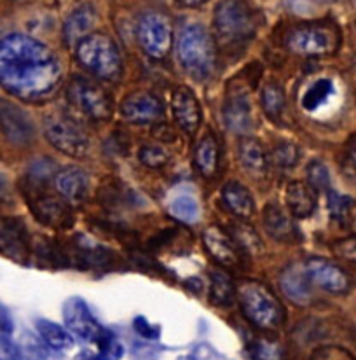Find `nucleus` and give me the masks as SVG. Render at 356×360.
Returning <instances> with one entry per match:
<instances>
[{
	"mask_svg": "<svg viewBox=\"0 0 356 360\" xmlns=\"http://www.w3.org/2000/svg\"><path fill=\"white\" fill-rule=\"evenodd\" d=\"M355 207V201L350 196L329 191V210L330 217L337 222H348L351 217V210Z\"/></svg>",
	"mask_w": 356,
	"mask_h": 360,
	"instance_id": "obj_32",
	"label": "nucleus"
},
{
	"mask_svg": "<svg viewBox=\"0 0 356 360\" xmlns=\"http://www.w3.org/2000/svg\"><path fill=\"white\" fill-rule=\"evenodd\" d=\"M96 9L91 4H81V6L75 7L68 18L65 20L63 27V39L70 48L77 46L79 42L84 37H88L91 34V30L95 28L96 23Z\"/></svg>",
	"mask_w": 356,
	"mask_h": 360,
	"instance_id": "obj_20",
	"label": "nucleus"
},
{
	"mask_svg": "<svg viewBox=\"0 0 356 360\" xmlns=\"http://www.w3.org/2000/svg\"><path fill=\"white\" fill-rule=\"evenodd\" d=\"M305 175H308V184L316 193L330 189V172L322 160H312L305 168Z\"/></svg>",
	"mask_w": 356,
	"mask_h": 360,
	"instance_id": "obj_33",
	"label": "nucleus"
},
{
	"mask_svg": "<svg viewBox=\"0 0 356 360\" xmlns=\"http://www.w3.org/2000/svg\"><path fill=\"white\" fill-rule=\"evenodd\" d=\"M236 300L244 316L258 329H276L285 320L282 302L264 283L255 280H241L236 285Z\"/></svg>",
	"mask_w": 356,
	"mask_h": 360,
	"instance_id": "obj_5",
	"label": "nucleus"
},
{
	"mask_svg": "<svg viewBox=\"0 0 356 360\" xmlns=\"http://www.w3.org/2000/svg\"><path fill=\"white\" fill-rule=\"evenodd\" d=\"M232 240L236 241L237 247L241 248V252H246L250 255L261 254L262 250V241L258 238L257 231H255L251 226L244 224V222H235L231 226Z\"/></svg>",
	"mask_w": 356,
	"mask_h": 360,
	"instance_id": "obj_30",
	"label": "nucleus"
},
{
	"mask_svg": "<svg viewBox=\"0 0 356 360\" xmlns=\"http://www.w3.org/2000/svg\"><path fill=\"white\" fill-rule=\"evenodd\" d=\"M135 330L140 334V336L147 338V340H156L157 334H159V330L154 329V327L150 326L145 319H142V316L135 320Z\"/></svg>",
	"mask_w": 356,
	"mask_h": 360,
	"instance_id": "obj_40",
	"label": "nucleus"
},
{
	"mask_svg": "<svg viewBox=\"0 0 356 360\" xmlns=\"http://www.w3.org/2000/svg\"><path fill=\"white\" fill-rule=\"evenodd\" d=\"M236 285L231 276L224 271H213L210 275V301L217 306H229L235 301Z\"/></svg>",
	"mask_w": 356,
	"mask_h": 360,
	"instance_id": "obj_28",
	"label": "nucleus"
},
{
	"mask_svg": "<svg viewBox=\"0 0 356 360\" xmlns=\"http://www.w3.org/2000/svg\"><path fill=\"white\" fill-rule=\"evenodd\" d=\"M37 330L42 341L53 350H68V348L74 347V340L68 334V330L58 323L51 322V320H37Z\"/></svg>",
	"mask_w": 356,
	"mask_h": 360,
	"instance_id": "obj_27",
	"label": "nucleus"
},
{
	"mask_svg": "<svg viewBox=\"0 0 356 360\" xmlns=\"http://www.w3.org/2000/svg\"><path fill=\"white\" fill-rule=\"evenodd\" d=\"M0 131L13 143L27 146L35 135L34 122L16 103L0 98Z\"/></svg>",
	"mask_w": 356,
	"mask_h": 360,
	"instance_id": "obj_14",
	"label": "nucleus"
},
{
	"mask_svg": "<svg viewBox=\"0 0 356 360\" xmlns=\"http://www.w3.org/2000/svg\"><path fill=\"white\" fill-rule=\"evenodd\" d=\"M348 156H350L351 167H353L355 172H356V140L350 146V150H348Z\"/></svg>",
	"mask_w": 356,
	"mask_h": 360,
	"instance_id": "obj_42",
	"label": "nucleus"
},
{
	"mask_svg": "<svg viewBox=\"0 0 356 360\" xmlns=\"http://www.w3.org/2000/svg\"><path fill=\"white\" fill-rule=\"evenodd\" d=\"M253 360H283V350L278 343L268 340L253 341L250 347Z\"/></svg>",
	"mask_w": 356,
	"mask_h": 360,
	"instance_id": "obj_37",
	"label": "nucleus"
},
{
	"mask_svg": "<svg viewBox=\"0 0 356 360\" xmlns=\"http://www.w3.org/2000/svg\"><path fill=\"white\" fill-rule=\"evenodd\" d=\"M332 252L337 257L356 264V236H348V238L337 240L336 243H332Z\"/></svg>",
	"mask_w": 356,
	"mask_h": 360,
	"instance_id": "obj_38",
	"label": "nucleus"
},
{
	"mask_svg": "<svg viewBox=\"0 0 356 360\" xmlns=\"http://www.w3.org/2000/svg\"><path fill=\"white\" fill-rule=\"evenodd\" d=\"M353 6H355V7H356V0H353Z\"/></svg>",
	"mask_w": 356,
	"mask_h": 360,
	"instance_id": "obj_43",
	"label": "nucleus"
},
{
	"mask_svg": "<svg viewBox=\"0 0 356 360\" xmlns=\"http://www.w3.org/2000/svg\"><path fill=\"white\" fill-rule=\"evenodd\" d=\"M178 61L196 81H208L217 68V42L203 25H187L178 37Z\"/></svg>",
	"mask_w": 356,
	"mask_h": 360,
	"instance_id": "obj_3",
	"label": "nucleus"
},
{
	"mask_svg": "<svg viewBox=\"0 0 356 360\" xmlns=\"http://www.w3.org/2000/svg\"><path fill=\"white\" fill-rule=\"evenodd\" d=\"M140 163L145 165L147 168H163L170 161V154L164 147L154 146V143H145L138 150Z\"/></svg>",
	"mask_w": 356,
	"mask_h": 360,
	"instance_id": "obj_34",
	"label": "nucleus"
},
{
	"mask_svg": "<svg viewBox=\"0 0 356 360\" xmlns=\"http://www.w3.org/2000/svg\"><path fill=\"white\" fill-rule=\"evenodd\" d=\"M121 116L135 124L156 122L164 116V105L154 93L133 91L122 100Z\"/></svg>",
	"mask_w": 356,
	"mask_h": 360,
	"instance_id": "obj_13",
	"label": "nucleus"
},
{
	"mask_svg": "<svg viewBox=\"0 0 356 360\" xmlns=\"http://www.w3.org/2000/svg\"><path fill=\"white\" fill-rule=\"evenodd\" d=\"M262 224L265 233L278 241H294L297 231L286 212L278 203H268L262 212Z\"/></svg>",
	"mask_w": 356,
	"mask_h": 360,
	"instance_id": "obj_22",
	"label": "nucleus"
},
{
	"mask_svg": "<svg viewBox=\"0 0 356 360\" xmlns=\"http://www.w3.org/2000/svg\"><path fill=\"white\" fill-rule=\"evenodd\" d=\"M332 93L334 82L330 79H318L311 88H308V91L302 96V107L305 110H316L332 96Z\"/></svg>",
	"mask_w": 356,
	"mask_h": 360,
	"instance_id": "obj_31",
	"label": "nucleus"
},
{
	"mask_svg": "<svg viewBox=\"0 0 356 360\" xmlns=\"http://www.w3.org/2000/svg\"><path fill=\"white\" fill-rule=\"evenodd\" d=\"M224 121L228 129L236 135H244L251 129V110L250 100L244 93H229L224 102Z\"/></svg>",
	"mask_w": 356,
	"mask_h": 360,
	"instance_id": "obj_21",
	"label": "nucleus"
},
{
	"mask_svg": "<svg viewBox=\"0 0 356 360\" xmlns=\"http://www.w3.org/2000/svg\"><path fill=\"white\" fill-rule=\"evenodd\" d=\"M286 207L296 219H305L316 208V191L305 182H292L286 187Z\"/></svg>",
	"mask_w": 356,
	"mask_h": 360,
	"instance_id": "obj_24",
	"label": "nucleus"
},
{
	"mask_svg": "<svg viewBox=\"0 0 356 360\" xmlns=\"http://www.w3.org/2000/svg\"><path fill=\"white\" fill-rule=\"evenodd\" d=\"M32 187L34 193L30 194L28 205L37 221L55 229H68L74 224V214L68 201H65L58 194L46 193L42 187Z\"/></svg>",
	"mask_w": 356,
	"mask_h": 360,
	"instance_id": "obj_10",
	"label": "nucleus"
},
{
	"mask_svg": "<svg viewBox=\"0 0 356 360\" xmlns=\"http://www.w3.org/2000/svg\"><path fill=\"white\" fill-rule=\"evenodd\" d=\"M79 63L96 79L116 82L122 75V60L117 44L107 34H89L75 46Z\"/></svg>",
	"mask_w": 356,
	"mask_h": 360,
	"instance_id": "obj_6",
	"label": "nucleus"
},
{
	"mask_svg": "<svg viewBox=\"0 0 356 360\" xmlns=\"http://www.w3.org/2000/svg\"><path fill=\"white\" fill-rule=\"evenodd\" d=\"M309 280L330 294H346L351 289V278L341 266L323 257H309L304 262Z\"/></svg>",
	"mask_w": 356,
	"mask_h": 360,
	"instance_id": "obj_12",
	"label": "nucleus"
},
{
	"mask_svg": "<svg viewBox=\"0 0 356 360\" xmlns=\"http://www.w3.org/2000/svg\"><path fill=\"white\" fill-rule=\"evenodd\" d=\"M203 241L208 254L220 266H224V268H237V266H241V259H243L241 248L237 247L232 236L228 235L224 229H220L218 226H210L203 233Z\"/></svg>",
	"mask_w": 356,
	"mask_h": 360,
	"instance_id": "obj_15",
	"label": "nucleus"
},
{
	"mask_svg": "<svg viewBox=\"0 0 356 360\" xmlns=\"http://www.w3.org/2000/svg\"><path fill=\"white\" fill-rule=\"evenodd\" d=\"M298 158H301V153L297 146L290 142H282L272 149V161L279 168H294L298 163Z\"/></svg>",
	"mask_w": 356,
	"mask_h": 360,
	"instance_id": "obj_36",
	"label": "nucleus"
},
{
	"mask_svg": "<svg viewBox=\"0 0 356 360\" xmlns=\"http://www.w3.org/2000/svg\"><path fill=\"white\" fill-rule=\"evenodd\" d=\"M0 248L4 254L16 261L27 259L30 238L20 219H0Z\"/></svg>",
	"mask_w": 356,
	"mask_h": 360,
	"instance_id": "obj_17",
	"label": "nucleus"
},
{
	"mask_svg": "<svg viewBox=\"0 0 356 360\" xmlns=\"http://www.w3.org/2000/svg\"><path fill=\"white\" fill-rule=\"evenodd\" d=\"M177 6L180 7H187V9H194V7H201L203 4L210 2V0H175Z\"/></svg>",
	"mask_w": 356,
	"mask_h": 360,
	"instance_id": "obj_41",
	"label": "nucleus"
},
{
	"mask_svg": "<svg viewBox=\"0 0 356 360\" xmlns=\"http://www.w3.org/2000/svg\"><path fill=\"white\" fill-rule=\"evenodd\" d=\"M262 16L248 0H222L213 14L215 34L220 48L237 53L246 48L261 27Z\"/></svg>",
	"mask_w": 356,
	"mask_h": 360,
	"instance_id": "obj_2",
	"label": "nucleus"
},
{
	"mask_svg": "<svg viewBox=\"0 0 356 360\" xmlns=\"http://www.w3.org/2000/svg\"><path fill=\"white\" fill-rule=\"evenodd\" d=\"M222 203L237 219H248L255 212V201L250 191L239 182L225 184L222 189Z\"/></svg>",
	"mask_w": 356,
	"mask_h": 360,
	"instance_id": "obj_25",
	"label": "nucleus"
},
{
	"mask_svg": "<svg viewBox=\"0 0 356 360\" xmlns=\"http://www.w3.org/2000/svg\"><path fill=\"white\" fill-rule=\"evenodd\" d=\"M171 110L178 128L187 135H194L201 124V107L196 95L187 88H177L171 95Z\"/></svg>",
	"mask_w": 356,
	"mask_h": 360,
	"instance_id": "obj_16",
	"label": "nucleus"
},
{
	"mask_svg": "<svg viewBox=\"0 0 356 360\" xmlns=\"http://www.w3.org/2000/svg\"><path fill=\"white\" fill-rule=\"evenodd\" d=\"M218 142L213 133H206L203 139L197 142L194 150V163L204 177H213L218 170Z\"/></svg>",
	"mask_w": 356,
	"mask_h": 360,
	"instance_id": "obj_26",
	"label": "nucleus"
},
{
	"mask_svg": "<svg viewBox=\"0 0 356 360\" xmlns=\"http://www.w3.org/2000/svg\"><path fill=\"white\" fill-rule=\"evenodd\" d=\"M170 212L183 222H196L199 217V205L194 198L180 196L170 205Z\"/></svg>",
	"mask_w": 356,
	"mask_h": 360,
	"instance_id": "obj_35",
	"label": "nucleus"
},
{
	"mask_svg": "<svg viewBox=\"0 0 356 360\" xmlns=\"http://www.w3.org/2000/svg\"><path fill=\"white\" fill-rule=\"evenodd\" d=\"M341 28L332 20L305 21L290 28L285 37L289 51L298 56H329L341 48Z\"/></svg>",
	"mask_w": 356,
	"mask_h": 360,
	"instance_id": "obj_4",
	"label": "nucleus"
},
{
	"mask_svg": "<svg viewBox=\"0 0 356 360\" xmlns=\"http://www.w3.org/2000/svg\"><path fill=\"white\" fill-rule=\"evenodd\" d=\"M261 103L264 112L268 114L269 117H279L282 116L283 109H285V91H283L282 84L276 81L265 82V86L262 88L261 95Z\"/></svg>",
	"mask_w": 356,
	"mask_h": 360,
	"instance_id": "obj_29",
	"label": "nucleus"
},
{
	"mask_svg": "<svg viewBox=\"0 0 356 360\" xmlns=\"http://www.w3.org/2000/svg\"><path fill=\"white\" fill-rule=\"evenodd\" d=\"M279 287L290 301L305 306L312 301V282L305 273L304 264H292L279 276Z\"/></svg>",
	"mask_w": 356,
	"mask_h": 360,
	"instance_id": "obj_18",
	"label": "nucleus"
},
{
	"mask_svg": "<svg viewBox=\"0 0 356 360\" xmlns=\"http://www.w3.org/2000/svg\"><path fill=\"white\" fill-rule=\"evenodd\" d=\"M44 135L60 153L72 158H84L89 153V136L74 120L51 114L44 120Z\"/></svg>",
	"mask_w": 356,
	"mask_h": 360,
	"instance_id": "obj_9",
	"label": "nucleus"
},
{
	"mask_svg": "<svg viewBox=\"0 0 356 360\" xmlns=\"http://www.w3.org/2000/svg\"><path fill=\"white\" fill-rule=\"evenodd\" d=\"M237 156H239V163L246 174L253 175V177H262L268 172V154L257 139L244 136L239 142Z\"/></svg>",
	"mask_w": 356,
	"mask_h": 360,
	"instance_id": "obj_23",
	"label": "nucleus"
},
{
	"mask_svg": "<svg viewBox=\"0 0 356 360\" xmlns=\"http://www.w3.org/2000/svg\"><path fill=\"white\" fill-rule=\"evenodd\" d=\"M61 82L58 56L37 39L13 34L0 39V86L13 96L37 102Z\"/></svg>",
	"mask_w": 356,
	"mask_h": 360,
	"instance_id": "obj_1",
	"label": "nucleus"
},
{
	"mask_svg": "<svg viewBox=\"0 0 356 360\" xmlns=\"http://www.w3.org/2000/svg\"><path fill=\"white\" fill-rule=\"evenodd\" d=\"M136 37L149 58L163 60L173 46V25L164 13L149 11L138 20Z\"/></svg>",
	"mask_w": 356,
	"mask_h": 360,
	"instance_id": "obj_8",
	"label": "nucleus"
},
{
	"mask_svg": "<svg viewBox=\"0 0 356 360\" xmlns=\"http://www.w3.org/2000/svg\"><path fill=\"white\" fill-rule=\"evenodd\" d=\"M67 96L68 102L89 120L107 121L112 116V96L91 79H72L67 88Z\"/></svg>",
	"mask_w": 356,
	"mask_h": 360,
	"instance_id": "obj_7",
	"label": "nucleus"
},
{
	"mask_svg": "<svg viewBox=\"0 0 356 360\" xmlns=\"http://www.w3.org/2000/svg\"><path fill=\"white\" fill-rule=\"evenodd\" d=\"M55 189L68 203H81L89 193L88 174L77 167L63 168L55 175Z\"/></svg>",
	"mask_w": 356,
	"mask_h": 360,
	"instance_id": "obj_19",
	"label": "nucleus"
},
{
	"mask_svg": "<svg viewBox=\"0 0 356 360\" xmlns=\"http://www.w3.org/2000/svg\"><path fill=\"white\" fill-rule=\"evenodd\" d=\"M0 360H21L16 347L6 336H0Z\"/></svg>",
	"mask_w": 356,
	"mask_h": 360,
	"instance_id": "obj_39",
	"label": "nucleus"
},
{
	"mask_svg": "<svg viewBox=\"0 0 356 360\" xmlns=\"http://www.w3.org/2000/svg\"><path fill=\"white\" fill-rule=\"evenodd\" d=\"M65 326L84 341H93V343L102 345L107 341V333L103 327L96 322L95 316L89 311L88 304L81 300V297H72L65 302L63 309Z\"/></svg>",
	"mask_w": 356,
	"mask_h": 360,
	"instance_id": "obj_11",
	"label": "nucleus"
}]
</instances>
